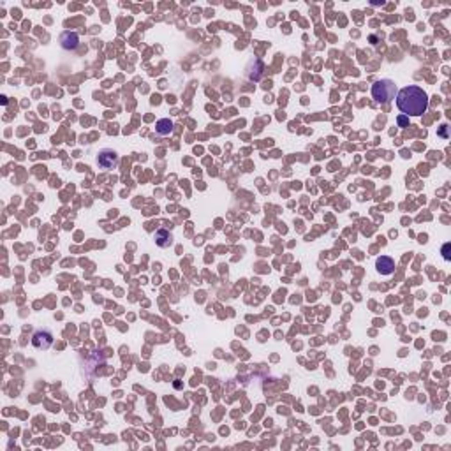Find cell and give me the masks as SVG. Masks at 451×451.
<instances>
[{
  "label": "cell",
  "instance_id": "6da1fadb",
  "mask_svg": "<svg viewBox=\"0 0 451 451\" xmlns=\"http://www.w3.org/2000/svg\"><path fill=\"white\" fill-rule=\"evenodd\" d=\"M395 99H397V108L407 116H422L423 113H427L428 104H430L427 92L416 85L400 88Z\"/></svg>",
  "mask_w": 451,
  "mask_h": 451
},
{
  "label": "cell",
  "instance_id": "30bf717a",
  "mask_svg": "<svg viewBox=\"0 0 451 451\" xmlns=\"http://www.w3.org/2000/svg\"><path fill=\"white\" fill-rule=\"evenodd\" d=\"M398 123H400L402 127H405V125H407V120H405L404 116H400V118H398Z\"/></svg>",
  "mask_w": 451,
  "mask_h": 451
},
{
  "label": "cell",
  "instance_id": "277c9868",
  "mask_svg": "<svg viewBox=\"0 0 451 451\" xmlns=\"http://www.w3.org/2000/svg\"><path fill=\"white\" fill-rule=\"evenodd\" d=\"M53 344V333L50 330H37L32 335V345L36 349H50Z\"/></svg>",
  "mask_w": 451,
  "mask_h": 451
},
{
  "label": "cell",
  "instance_id": "ba28073f",
  "mask_svg": "<svg viewBox=\"0 0 451 451\" xmlns=\"http://www.w3.org/2000/svg\"><path fill=\"white\" fill-rule=\"evenodd\" d=\"M153 238H155V243L159 247H164V249H166V247H169L173 243V236H171V233L169 231H166V229H159V231L155 233V235H153Z\"/></svg>",
  "mask_w": 451,
  "mask_h": 451
},
{
  "label": "cell",
  "instance_id": "52a82bcc",
  "mask_svg": "<svg viewBox=\"0 0 451 451\" xmlns=\"http://www.w3.org/2000/svg\"><path fill=\"white\" fill-rule=\"evenodd\" d=\"M173 129H175V125H173V122L169 118H160L155 123V133L159 136H169L173 133Z\"/></svg>",
  "mask_w": 451,
  "mask_h": 451
},
{
  "label": "cell",
  "instance_id": "8992f818",
  "mask_svg": "<svg viewBox=\"0 0 451 451\" xmlns=\"http://www.w3.org/2000/svg\"><path fill=\"white\" fill-rule=\"evenodd\" d=\"M375 270H377L381 275H392L395 272V261L390 255H381V257H377V261H375Z\"/></svg>",
  "mask_w": 451,
  "mask_h": 451
},
{
  "label": "cell",
  "instance_id": "3957f363",
  "mask_svg": "<svg viewBox=\"0 0 451 451\" xmlns=\"http://www.w3.org/2000/svg\"><path fill=\"white\" fill-rule=\"evenodd\" d=\"M118 153L111 148H104L97 153V166L101 169H113L118 166Z\"/></svg>",
  "mask_w": 451,
  "mask_h": 451
},
{
  "label": "cell",
  "instance_id": "9c48e42d",
  "mask_svg": "<svg viewBox=\"0 0 451 451\" xmlns=\"http://www.w3.org/2000/svg\"><path fill=\"white\" fill-rule=\"evenodd\" d=\"M448 250H449V243H446V245L442 247V254H444V259H446V261H449V254H448Z\"/></svg>",
  "mask_w": 451,
  "mask_h": 451
},
{
  "label": "cell",
  "instance_id": "5b68a950",
  "mask_svg": "<svg viewBox=\"0 0 451 451\" xmlns=\"http://www.w3.org/2000/svg\"><path fill=\"white\" fill-rule=\"evenodd\" d=\"M58 43H60V46H62L63 50L73 51V50H76V48L80 46V37H78V34H76V32H71V30H66V32L60 34Z\"/></svg>",
  "mask_w": 451,
  "mask_h": 451
},
{
  "label": "cell",
  "instance_id": "7a4b0ae2",
  "mask_svg": "<svg viewBox=\"0 0 451 451\" xmlns=\"http://www.w3.org/2000/svg\"><path fill=\"white\" fill-rule=\"evenodd\" d=\"M398 88L392 80H379L372 85V97L375 99V103L379 104H388L397 97Z\"/></svg>",
  "mask_w": 451,
  "mask_h": 451
}]
</instances>
